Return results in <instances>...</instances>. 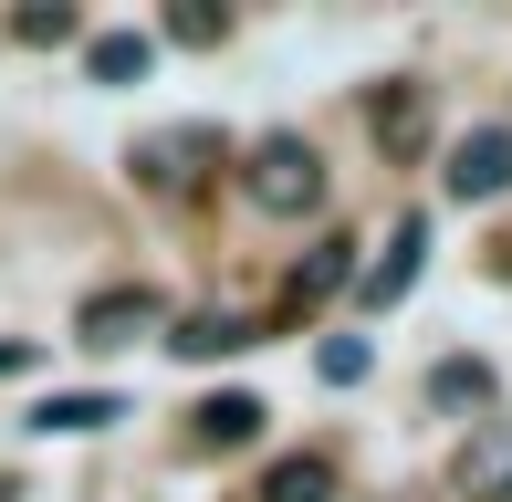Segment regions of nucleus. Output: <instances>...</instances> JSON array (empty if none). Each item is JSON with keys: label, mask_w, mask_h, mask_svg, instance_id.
Segmentation results:
<instances>
[{"label": "nucleus", "mask_w": 512, "mask_h": 502, "mask_svg": "<svg viewBox=\"0 0 512 502\" xmlns=\"http://www.w3.org/2000/svg\"><path fill=\"white\" fill-rule=\"evenodd\" d=\"M241 189L262 220H314L324 210V157L304 147V136H262V147L241 157Z\"/></svg>", "instance_id": "nucleus-1"}, {"label": "nucleus", "mask_w": 512, "mask_h": 502, "mask_svg": "<svg viewBox=\"0 0 512 502\" xmlns=\"http://www.w3.org/2000/svg\"><path fill=\"white\" fill-rule=\"evenodd\" d=\"M157 325H168V304H157L147 283H115V293H84L74 346H136V335H157Z\"/></svg>", "instance_id": "nucleus-2"}, {"label": "nucleus", "mask_w": 512, "mask_h": 502, "mask_svg": "<svg viewBox=\"0 0 512 502\" xmlns=\"http://www.w3.org/2000/svg\"><path fill=\"white\" fill-rule=\"evenodd\" d=\"M450 492L460 502H512V419H481L471 450L450 461Z\"/></svg>", "instance_id": "nucleus-3"}, {"label": "nucleus", "mask_w": 512, "mask_h": 502, "mask_svg": "<svg viewBox=\"0 0 512 502\" xmlns=\"http://www.w3.org/2000/svg\"><path fill=\"white\" fill-rule=\"evenodd\" d=\"M512 189V126H471L450 147V199H502Z\"/></svg>", "instance_id": "nucleus-4"}, {"label": "nucleus", "mask_w": 512, "mask_h": 502, "mask_svg": "<svg viewBox=\"0 0 512 502\" xmlns=\"http://www.w3.org/2000/svg\"><path fill=\"white\" fill-rule=\"evenodd\" d=\"M209 157H220V136H209V126H168V136L136 147V178H147V189H199Z\"/></svg>", "instance_id": "nucleus-5"}, {"label": "nucleus", "mask_w": 512, "mask_h": 502, "mask_svg": "<svg viewBox=\"0 0 512 502\" xmlns=\"http://www.w3.org/2000/svg\"><path fill=\"white\" fill-rule=\"evenodd\" d=\"M366 126H377L387 157H418L429 147V84H377V95H366Z\"/></svg>", "instance_id": "nucleus-6"}, {"label": "nucleus", "mask_w": 512, "mask_h": 502, "mask_svg": "<svg viewBox=\"0 0 512 502\" xmlns=\"http://www.w3.org/2000/svg\"><path fill=\"white\" fill-rule=\"evenodd\" d=\"M189 440H199V450H241V440H262V398H241V387L199 398V408H189Z\"/></svg>", "instance_id": "nucleus-7"}, {"label": "nucleus", "mask_w": 512, "mask_h": 502, "mask_svg": "<svg viewBox=\"0 0 512 502\" xmlns=\"http://www.w3.org/2000/svg\"><path fill=\"white\" fill-rule=\"evenodd\" d=\"M418 251H429V220H398V241L356 272V293H366V304H398V293L418 283Z\"/></svg>", "instance_id": "nucleus-8"}, {"label": "nucleus", "mask_w": 512, "mask_h": 502, "mask_svg": "<svg viewBox=\"0 0 512 502\" xmlns=\"http://www.w3.org/2000/svg\"><path fill=\"white\" fill-rule=\"evenodd\" d=\"M251 335H262L251 314H220V304H209V314H189V325L168 335V346H178V356H199V367H209V356H241Z\"/></svg>", "instance_id": "nucleus-9"}, {"label": "nucleus", "mask_w": 512, "mask_h": 502, "mask_svg": "<svg viewBox=\"0 0 512 502\" xmlns=\"http://www.w3.org/2000/svg\"><path fill=\"white\" fill-rule=\"evenodd\" d=\"M262 502H335V461H324V450L272 461V471H262Z\"/></svg>", "instance_id": "nucleus-10"}, {"label": "nucleus", "mask_w": 512, "mask_h": 502, "mask_svg": "<svg viewBox=\"0 0 512 502\" xmlns=\"http://www.w3.org/2000/svg\"><path fill=\"white\" fill-rule=\"evenodd\" d=\"M345 272H356V241H324V251H304V262H293V293H283V304H293V314H314L324 293L345 283Z\"/></svg>", "instance_id": "nucleus-11"}, {"label": "nucleus", "mask_w": 512, "mask_h": 502, "mask_svg": "<svg viewBox=\"0 0 512 502\" xmlns=\"http://www.w3.org/2000/svg\"><path fill=\"white\" fill-rule=\"evenodd\" d=\"M84 63H95V84H136V74L157 63V42H147V32H95V42H84Z\"/></svg>", "instance_id": "nucleus-12"}, {"label": "nucleus", "mask_w": 512, "mask_h": 502, "mask_svg": "<svg viewBox=\"0 0 512 502\" xmlns=\"http://www.w3.org/2000/svg\"><path fill=\"white\" fill-rule=\"evenodd\" d=\"M429 398L439 408H481L492 398V367H481V356H450V367H429Z\"/></svg>", "instance_id": "nucleus-13"}, {"label": "nucleus", "mask_w": 512, "mask_h": 502, "mask_svg": "<svg viewBox=\"0 0 512 502\" xmlns=\"http://www.w3.org/2000/svg\"><path fill=\"white\" fill-rule=\"evenodd\" d=\"M105 419H126L115 398H42L32 408V429H105Z\"/></svg>", "instance_id": "nucleus-14"}, {"label": "nucleus", "mask_w": 512, "mask_h": 502, "mask_svg": "<svg viewBox=\"0 0 512 502\" xmlns=\"http://www.w3.org/2000/svg\"><path fill=\"white\" fill-rule=\"evenodd\" d=\"M11 32H21V42H74V11H63V0H42V11H21Z\"/></svg>", "instance_id": "nucleus-15"}, {"label": "nucleus", "mask_w": 512, "mask_h": 502, "mask_svg": "<svg viewBox=\"0 0 512 502\" xmlns=\"http://www.w3.org/2000/svg\"><path fill=\"white\" fill-rule=\"evenodd\" d=\"M324 377L356 387V377H366V335H335V346H324Z\"/></svg>", "instance_id": "nucleus-16"}, {"label": "nucleus", "mask_w": 512, "mask_h": 502, "mask_svg": "<svg viewBox=\"0 0 512 502\" xmlns=\"http://www.w3.org/2000/svg\"><path fill=\"white\" fill-rule=\"evenodd\" d=\"M168 32H178V42H220L230 21H220V11H168Z\"/></svg>", "instance_id": "nucleus-17"}, {"label": "nucleus", "mask_w": 512, "mask_h": 502, "mask_svg": "<svg viewBox=\"0 0 512 502\" xmlns=\"http://www.w3.org/2000/svg\"><path fill=\"white\" fill-rule=\"evenodd\" d=\"M21 367H32V346H0V377H21Z\"/></svg>", "instance_id": "nucleus-18"}, {"label": "nucleus", "mask_w": 512, "mask_h": 502, "mask_svg": "<svg viewBox=\"0 0 512 502\" xmlns=\"http://www.w3.org/2000/svg\"><path fill=\"white\" fill-rule=\"evenodd\" d=\"M502 272H512V251H502Z\"/></svg>", "instance_id": "nucleus-19"}]
</instances>
